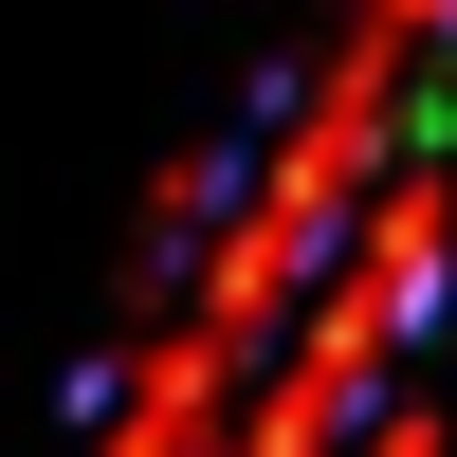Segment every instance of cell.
<instances>
[{
    "label": "cell",
    "mask_w": 457,
    "mask_h": 457,
    "mask_svg": "<svg viewBox=\"0 0 457 457\" xmlns=\"http://www.w3.org/2000/svg\"><path fill=\"white\" fill-rule=\"evenodd\" d=\"M92 457H165V439H146V421H110V439H92Z\"/></svg>",
    "instance_id": "cell-2"
},
{
    "label": "cell",
    "mask_w": 457,
    "mask_h": 457,
    "mask_svg": "<svg viewBox=\"0 0 457 457\" xmlns=\"http://www.w3.org/2000/svg\"><path fill=\"white\" fill-rule=\"evenodd\" d=\"M348 457H439V421H421V403L385 385V403H366V421H348Z\"/></svg>",
    "instance_id": "cell-1"
}]
</instances>
